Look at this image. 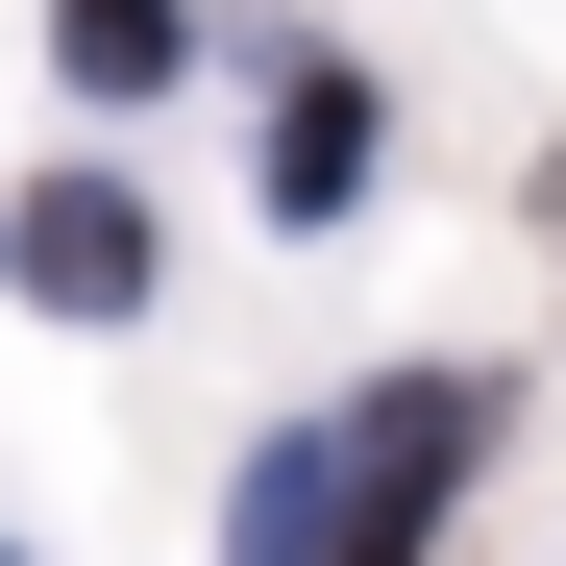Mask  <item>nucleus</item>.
<instances>
[{"label": "nucleus", "instance_id": "f03ea898", "mask_svg": "<svg viewBox=\"0 0 566 566\" xmlns=\"http://www.w3.org/2000/svg\"><path fill=\"white\" fill-rule=\"evenodd\" d=\"M0 271H25L50 321H124V296H148V198H124V172H50V198L0 222Z\"/></svg>", "mask_w": 566, "mask_h": 566}, {"label": "nucleus", "instance_id": "423d86ee", "mask_svg": "<svg viewBox=\"0 0 566 566\" xmlns=\"http://www.w3.org/2000/svg\"><path fill=\"white\" fill-rule=\"evenodd\" d=\"M0 566H25V542H0Z\"/></svg>", "mask_w": 566, "mask_h": 566}, {"label": "nucleus", "instance_id": "39448f33", "mask_svg": "<svg viewBox=\"0 0 566 566\" xmlns=\"http://www.w3.org/2000/svg\"><path fill=\"white\" fill-rule=\"evenodd\" d=\"M542 222H566V172H542Z\"/></svg>", "mask_w": 566, "mask_h": 566}, {"label": "nucleus", "instance_id": "20e7f679", "mask_svg": "<svg viewBox=\"0 0 566 566\" xmlns=\"http://www.w3.org/2000/svg\"><path fill=\"white\" fill-rule=\"evenodd\" d=\"M50 74H74V99H172L198 25H172V0H50Z\"/></svg>", "mask_w": 566, "mask_h": 566}, {"label": "nucleus", "instance_id": "7ed1b4c3", "mask_svg": "<svg viewBox=\"0 0 566 566\" xmlns=\"http://www.w3.org/2000/svg\"><path fill=\"white\" fill-rule=\"evenodd\" d=\"M345 198H369V74L296 50V74H271V222H345Z\"/></svg>", "mask_w": 566, "mask_h": 566}, {"label": "nucleus", "instance_id": "f257e3e1", "mask_svg": "<svg viewBox=\"0 0 566 566\" xmlns=\"http://www.w3.org/2000/svg\"><path fill=\"white\" fill-rule=\"evenodd\" d=\"M468 443H493V369H395V395H345V419H296V443H247L222 566H419L443 493H468Z\"/></svg>", "mask_w": 566, "mask_h": 566}]
</instances>
